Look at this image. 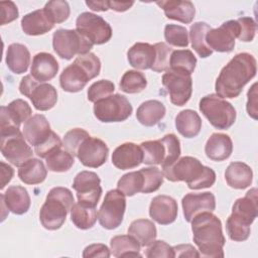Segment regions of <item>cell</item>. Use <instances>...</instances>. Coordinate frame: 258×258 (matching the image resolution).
I'll return each instance as SVG.
<instances>
[{
    "label": "cell",
    "instance_id": "obj_17",
    "mask_svg": "<svg viewBox=\"0 0 258 258\" xmlns=\"http://www.w3.org/2000/svg\"><path fill=\"white\" fill-rule=\"evenodd\" d=\"M100 183L101 179L97 173L88 170L79 172L73 181V188L77 191L78 202L96 207L102 195Z\"/></svg>",
    "mask_w": 258,
    "mask_h": 258
},
{
    "label": "cell",
    "instance_id": "obj_2",
    "mask_svg": "<svg viewBox=\"0 0 258 258\" xmlns=\"http://www.w3.org/2000/svg\"><path fill=\"white\" fill-rule=\"evenodd\" d=\"M191 231L194 242L202 257H224L223 247L226 243L221 220L212 214L204 212L192 218Z\"/></svg>",
    "mask_w": 258,
    "mask_h": 258
},
{
    "label": "cell",
    "instance_id": "obj_31",
    "mask_svg": "<svg viewBox=\"0 0 258 258\" xmlns=\"http://www.w3.org/2000/svg\"><path fill=\"white\" fill-rule=\"evenodd\" d=\"M6 64L8 69L17 75L27 71L30 63V52L28 48L21 43H11L6 50Z\"/></svg>",
    "mask_w": 258,
    "mask_h": 258
},
{
    "label": "cell",
    "instance_id": "obj_8",
    "mask_svg": "<svg viewBox=\"0 0 258 258\" xmlns=\"http://www.w3.org/2000/svg\"><path fill=\"white\" fill-rule=\"evenodd\" d=\"M200 111L217 129L226 130L236 120V110L233 105L217 94H210L203 97L199 104Z\"/></svg>",
    "mask_w": 258,
    "mask_h": 258
},
{
    "label": "cell",
    "instance_id": "obj_38",
    "mask_svg": "<svg viewBox=\"0 0 258 258\" xmlns=\"http://www.w3.org/2000/svg\"><path fill=\"white\" fill-rule=\"evenodd\" d=\"M211 28L210 24L202 21L195 22L189 28V40L191 42V46L203 58H206L213 53V50L207 45L205 40L206 34Z\"/></svg>",
    "mask_w": 258,
    "mask_h": 258
},
{
    "label": "cell",
    "instance_id": "obj_54",
    "mask_svg": "<svg viewBox=\"0 0 258 258\" xmlns=\"http://www.w3.org/2000/svg\"><path fill=\"white\" fill-rule=\"evenodd\" d=\"M256 87L257 84H253L252 87L250 88V90L248 91L247 97V105H246V109H247V113L250 117H252L253 119H257V92H256Z\"/></svg>",
    "mask_w": 258,
    "mask_h": 258
},
{
    "label": "cell",
    "instance_id": "obj_3",
    "mask_svg": "<svg viewBox=\"0 0 258 258\" xmlns=\"http://www.w3.org/2000/svg\"><path fill=\"white\" fill-rule=\"evenodd\" d=\"M162 172L170 181H185L190 189L211 187L216 181L215 171L192 156L178 158L172 165L162 169Z\"/></svg>",
    "mask_w": 258,
    "mask_h": 258
},
{
    "label": "cell",
    "instance_id": "obj_48",
    "mask_svg": "<svg viewBox=\"0 0 258 258\" xmlns=\"http://www.w3.org/2000/svg\"><path fill=\"white\" fill-rule=\"evenodd\" d=\"M90 135L89 133L82 129V128H74L68 131L64 134L63 141H62V147L69 151L72 155H76L79 146L82 144V142L88 138Z\"/></svg>",
    "mask_w": 258,
    "mask_h": 258
},
{
    "label": "cell",
    "instance_id": "obj_6",
    "mask_svg": "<svg viewBox=\"0 0 258 258\" xmlns=\"http://www.w3.org/2000/svg\"><path fill=\"white\" fill-rule=\"evenodd\" d=\"M75 204L72 191L62 186L51 188L39 212V221L46 230L59 229Z\"/></svg>",
    "mask_w": 258,
    "mask_h": 258
},
{
    "label": "cell",
    "instance_id": "obj_13",
    "mask_svg": "<svg viewBox=\"0 0 258 258\" xmlns=\"http://www.w3.org/2000/svg\"><path fill=\"white\" fill-rule=\"evenodd\" d=\"M125 210V195L118 188L109 190L106 194L103 204L98 212V220L100 225L107 230L118 228L123 221Z\"/></svg>",
    "mask_w": 258,
    "mask_h": 258
},
{
    "label": "cell",
    "instance_id": "obj_11",
    "mask_svg": "<svg viewBox=\"0 0 258 258\" xmlns=\"http://www.w3.org/2000/svg\"><path fill=\"white\" fill-rule=\"evenodd\" d=\"M19 92L29 98L33 107L38 111L50 110L57 101L56 89L50 84L36 81L31 75H27L21 79Z\"/></svg>",
    "mask_w": 258,
    "mask_h": 258
},
{
    "label": "cell",
    "instance_id": "obj_43",
    "mask_svg": "<svg viewBox=\"0 0 258 258\" xmlns=\"http://www.w3.org/2000/svg\"><path fill=\"white\" fill-rule=\"evenodd\" d=\"M42 9L47 18L53 24L64 22L69 18L71 13L69 3L63 0L48 1Z\"/></svg>",
    "mask_w": 258,
    "mask_h": 258
},
{
    "label": "cell",
    "instance_id": "obj_53",
    "mask_svg": "<svg viewBox=\"0 0 258 258\" xmlns=\"http://www.w3.org/2000/svg\"><path fill=\"white\" fill-rule=\"evenodd\" d=\"M111 253L109 248L104 244H92L87 246L84 249L83 257L90 258V257H110Z\"/></svg>",
    "mask_w": 258,
    "mask_h": 258
},
{
    "label": "cell",
    "instance_id": "obj_44",
    "mask_svg": "<svg viewBox=\"0 0 258 258\" xmlns=\"http://www.w3.org/2000/svg\"><path fill=\"white\" fill-rule=\"evenodd\" d=\"M164 38L172 46L186 47L188 45V32L183 26L166 24L164 27Z\"/></svg>",
    "mask_w": 258,
    "mask_h": 258
},
{
    "label": "cell",
    "instance_id": "obj_33",
    "mask_svg": "<svg viewBox=\"0 0 258 258\" xmlns=\"http://www.w3.org/2000/svg\"><path fill=\"white\" fill-rule=\"evenodd\" d=\"M164 105L157 100H148L143 102L136 111L137 120L146 127L156 125L165 115Z\"/></svg>",
    "mask_w": 258,
    "mask_h": 258
},
{
    "label": "cell",
    "instance_id": "obj_49",
    "mask_svg": "<svg viewBox=\"0 0 258 258\" xmlns=\"http://www.w3.org/2000/svg\"><path fill=\"white\" fill-rule=\"evenodd\" d=\"M145 255L148 258H155V257L173 258V257H175L173 247L169 246L166 242L161 241V240H157V241L154 240L146 249Z\"/></svg>",
    "mask_w": 258,
    "mask_h": 258
},
{
    "label": "cell",
    "instance_id": "obj_25",
    "mask_svg": "<svg viewBox=\"0 0 258 258\" xmlns=\"http://www.w3.org/2000/svg\"><path fill=\"white\" fill-rule=\"evenodd\" d=\"M1 204L15 215H23L29 210L30 197L25 187L11 185L1 195Z\"/></svg>",
    "mask_w": 258,
    "mask_h": 258
},
{
    "label": "cell",
    "instance_id": "obj_9",
    "mask_svg": "<svg viewBox=\"0 0 258 258\" xmlns=\"http://www.w3.org/2000/svg\"><path fill=\"white\" fill-rule=\"evenodd\" d=\"M0 147L2 155L8 162L18 167L33 154L19 128L0 129Z\"/></svg>",
    "mask_w": 258,
    "mask_h": 258
},
{
    "label": "cell",
    "instance_id": "obj_35",
    "mask_svg": "<svg viewBox=\"0 0 258 258\" xmlns=\"http://www.w3.org/2000/svg\"><path fill=\"white\" fill-rule=\"evenodd\" d=\"M128 235L132 236L141 247H147L155 240L157 231L152 221L147 219H138L130 224L128 228Z\"/></svg>",
    "mask_w": 258,
    "mask_h": 258
},
{
    "label": "cell",
    "instance_id": "obj_56",
    "mask_svg": "<svg viewBox=\"0 0 258 258\" xmlns=\"http://www.w3.org/2000/svg\"><path fill=\"white\" fill-rule=\"evenodd\" d=\"M0 165H1V185H0V188L3 189L5 187V185L12 179L13 177V174H14V170L13 168L6 164L5 162L1 161L0 162Z\"/></svg>",
    "mask_w": 258,
    "mask_h": 258
},
{
    "label": "cell",
    "instance_id": "obj_7",
    "mask_svg": "<svg viewBox=\"0 0 258 258\" xmlns=\"http://www.w3.org/2000/svg\"><path fill=\"white\" fill-rule=\"evenodd\" d=\"M143 152V163L148 165H161L164 169L172 165L180 155V142L170 133L161 139L148 140L140 144Z\"/></svg>",
    "mask_w": 258,
    "mask_h": 258
},
{
    "label": "cell",
    "instance_id": "obj_21",
    "mask_svg": "<svg viewBox=\"0 0 258 258\" xmlns=\"http://www.w3.org/2000/svg\"><path fill=\"white\" fill-rule=\"evenodd\" d=\"M178 207L176 201L165 195H159L152 199L149 206V216L159 225H169L177 217Z\"/></svg>",
    "mask_w": 258,
    "mask_h": 258
},
{
    "label": "cell",
    "instance_id": "obj_42",
    "mask_svg": "<svg viewBox=\"0 0 258 258\" xmlns=\"http://www.w3.org/2000/svg\"><path fill=\"white\" fill-rule=\"evenodd\" d=\"M147 86L145 76L138 71H127L121 78L120 89L127 94H136L142 92Z\"/></svg>",
    "mask_w": 258,
    "mask_h": 258
},
{
    "label": "cell",
    "instance_id": "obj_57",
    "mask_svg": "<svg viewBox=\"0 0 258 258\" xmlns=\"http://www.w3.org/2000/svg\"><path fill=\"white\" fill-rule=\"evenodd\" d=\"M134 4L133 1L127 2H120V1H109V9H112L117 12H123L128 10Z\"/></svg>",
    "mask_w": 258,
    "mask_h": 258
},
{
    "label": "cell",
    "instance_id": "obj_10",
    "mask_svg": "<svg viewBox=\"0 0 258 258\" xmlns=\"http://www.w3.org/2000/svg\"><path fill=\"white\" fill-rule=\"evenodd\" d=\"M52 47L59 57L72 59L89 53L93 44L77 29H57L52 35Z\"/></svg>",
    "mask_w": 258,
    "mask_h": 258
},
{
    "label": "cell",
    "instance_id": "obj_23",
    "mask_svg": "<svg viewBox=\"0 0 258 258\" xmlns=\"http://www.w3.org/2000/svg\"><path fill=\"white\" fill-rule=\"evenodd\" d=\"M51 132L47 119L41 114H35L25 121L22 131L26 141L34 147L43 143Z\"/></svg>",
    "mask_w": 258,
    "mask_h": 258
},
{
    "label": "cell",
    "instance_id": "obj_47",
    "mask_svg": "<svg viewBox=\"0 0 258 258\" xmlns=\"http://www.w3.org/2000/svg\"><path fill=\"white\" fill-rule=\"evenodd\" d=\"M115 90V85L109 80H100L93 83L87 92L88 100L90 102H97L113 94Z\"/></svg>",
    "mask_w": 258,
    "mask_h": 258
},
{
    "label": "cell",
    "instance_id": "obj_40",
    "mask_svg": "<svg viewBox=\"0 0 258 258\" xmlns=\"http://www.w3.org/2000/svg\"><path fill=\"white\" fill-rule=\"evenodd\" d=\"M75 162L74 155H72L62 147H59L52 151L45 158L47 169L54 172H64L71 169Z\"/></svg>",
    "mask_w": 258,
    "mask_h": 258
},
{
    "label": "cell",
    "instance_id": "obj_15",
    "mask_svg": "<svg viewBox=\"0 0 258 258\" xmlns=\"http://www.w3.org/2000/svg\"><path fill=\"white\" fill-rule=\"evenodd\" d=\"M162 85L169 94L170 102L175 106L185 105L191 97L192 80L189 75L168 69L162 76Z\"/></svg>",
    "mask_w": 258,
    "mask_h": 258
},
{
    "label": "cell",
    "instance_id": "obj_41",
    "mask_svg": "<svg viewBox=\"0 0 258 258\" xmlns=\"http://www.w3.org/2000/svg\"><path fill=\"white\" fill-rule=\"evenodd\" d=\"M144 184V178L142 172L132 171L125 173L120 177L117 182V188L120 189L125 196L132 197L137 192H141Z\"/></svg>",
    "mask_w": 258,
    "mask_h": 258
},
{
    "label": "cell",
    "instance_id": "obj_1",
    "mask_svg": "<svg viewBox=\"0 0 258 258\" xmlns=\"http://www.w3.org/2000/svg\"><path fill=\"white\" fill-rule=\"evenodd\" d=\"M257 72L255 57L247 52L237 53L220 72L215 90L218 96L226 99L238 97L246 84Z\"/></svg>",
    "mask_w": 258,
    "mask_h": 258
},
{
    "label": "cell",
    "instance_id": "obj_55",
    "mask_svg": "<svg viewBox=\"0 0 258 258\" xmlns=\"http://www.w3.org/2000/svg\"><path fill=\"white\" fill-rule=\"evenodd\" d=\"M175 257H200V253L190 244H180L173 247Z\"/></svg>",
    "mask_w": 258,
    "mask_h": 258
},
{
    "label": "cell",
    "instance_id": "obj_26",
    "mask_svg": "<svg viewBox=\"0 0 258 258\" xmlns=\"http://www.w3.org/2000/svg\"><path fill=\"white\" fill-rule=\"evenodd\" d=\"M156 4L164 11L167 18L177 20L181 23H190L196 14L195 5L190 1L181 0H167V1H157Z\"/></svg>",
    "mask_w": 258,
    "mask_h": 258
},
{
    "label": "cell",
    "instance_id": "obj_28",
    "mask_svg": "<svg viewBox=\"0 0 258 258\" xmlns=\"http://www.w3.org/2000/svg\"><path fill=\"white\" fill-rule=\"evenodd\" d=\"M127 59L134 69H151L155 60L154 45L147 42H136L127 51Z\"/></svg>",
    "mask_w": 258,
    "mask_h": 258
},
{
    "label": "cell",
    "instance_id": "obj_45",
    "mask_svg": "<svg viewBox=\"0 0 258 258\" xmlns=\"http://www.w3.org/2000/svg\"><path fill=\"white\" fill-rule=\"evenodd\" d=\"M140 171L142 172L144 178V184L142 191L143 194H150L156 191L160 185L163 183V172L156 166L151 167H144L141 168Z\"/></svg>",
    "mask_w": 258,
    "mask_h": 258
},
{
    "label": "cell",
    "instance_id": "obj_29",
    "mask_svg": "<svg viewBox=\"0 0 258 258\" xmlns=\"http://www.w3.org/2000/svg\"><path fill=\"white\" fill-rule=\"evenodd\" d=\"M225 179L229 186L236 189H244L251 185L253 171L248 164L234 161L228 165L225 171Z\"/></svg>",
    "mask_w": 258,
    "mask_h": 258
},
{
    "label": "cell",
    "instance_id": "obj_19",
    "mask_svg": "<svg viewBox=\"0 0 258 258\" xmlns=\"http://www.w3.org/2000/svg\"><path fill=\"white\" fill-rule=\"evenodd\" d=\"M32 110L28 103L22 99H16L7 106L0 108V129L19 128L22 122L30 118Z\"/></svg>",
    "mask_w": 258,
    "mask_h": 258
},
{
    "label": "cell",
    "instance_id": "obj_37",
    "mask_svg": "<svg viewBox=\"0 0 258 258\" xmlns=\"http://www.w3.org/2000/svg\"><path fill=\"white\" fill-rule=\"evenodd\" d=\"M114 257H141L139 243L130 235L115 236L110 241Z\"/></svg>",
    "mask_w": 258,
    "mask_h": 258
},
{
    "label": "cell",
    "instance_id": "obj_51",
    "mask_svg": "<svg viewBox=\"0 0 258 258\" xmlns=\"http://www.w3.org/2000/svg\"><path fill=\"white\" fill-rule=\"evenodd\" d=\"M59 147H62V142L59 136L52 131L49 137L43 143L34 147V152L40 158H46L48 154Z\"/></svg>",
    "mask_w": 258,
    "mask_h": 258
},
{
    "label": "cell",
    "instance_id": "obj_36",
    "mask_svg": "<svg viewBox=\"0 0 258 258\" xmlns=\"http://www.w3.org/2000/svg\"><path fill=\"white\" fill-rule=\"evenodd\" d=\"M97 210L95 206L78 202L71 210V220L81 230L91 229L97 221Z\"/></svg>",
    "mask_w": 258,
    "mask_h": 258
},
{
    "label": "cell",
    "instance_id": "obj_32",
    "mask_svg": "<svg viewBox=\"0 0 258 258\" xmlns=\"http://www.w3.org/2000/svg\"><path fill=\"white\" fill-rule=\"evenodd\" d=\"M175 128L183 137L194 138L202 129V119L194 110H182L175 117Z\"/></svg>",
    "mask_w": 258,
    "mask_h": 258
},
{
    "label": "cell",
    "instance_id": "obj_39",
    "mask_svg": "<svg viewBox=\"0 0 258 258\" xmlns=\"http://www.w3.org/2000/svg\"><path fill=\"white\" fill-rule=\"evenodd\" d=\"M197 58L189 49L173 50L169 59V69L185 75H191L196 69Z\"/></svg>",
    "mask_w": 258,
    "mask_h": 258
},
{
    "label": "cell",
    "instance_id": "obj_52",
    "mask_svg": "<svg viewBox=\"0 0 258 258\" xmlns=\"http://www.w3.org/2000/svg\"><path fill=\"white\" fill-rule=\"evenodd\" d=\"M1 5V25H5L17 19L18 9L12 1H3Z\"/></svg>",
    "mask_w": 258,
    "mask_h": 258
},
{
    "label": "cell",
    "instance_id": "obj_24",
    "mask_svg": "<svg viewBox=\"0 0 258 258\" xmlns=\"http://www.w3.org/2000/svg\"><path fill=\"white\" fill-rule=\"evenodd\" d=\"M58 62L48 52H38L33 56L30 75L38 82L45 83L53 79L58 72Z\"/></svg>",
    "mask_w": 258,
    "mask_h": 258
},
{
    "label": "cell",
    "instance_id": "obj_14",
    "mask_svg": "<svg viewBox=\"0 0 258 258\" xmlns=\"http://www.w3.org/2000/svg\"><path fill=\"white\" fill-rule=\"evenodd\" d=\"M76 29L93 45L104 44L112 37L110 24L92 12L81 13L76 20Z\"/></svg>",
    "mask_w": 258,
    "mask_h": 258
},
{
    "label": "cell",
    "instance_id": "obj_12",
    "mask_svg": "<svg viewBox=\"0 0 258 258\" xmlns=\"http://www.w3.org/2000/svg\"><path fill=\"white\" fill-rule=\"evenodd\" d=\"M132 111L133 108L128 99L120 94H112L94 103L95 117L104 123L125 121Z\"/></svg>",
    "mask_w": 258,
    "mask_h": 258
},
{
    "label": "cell",
    "instance_id": "obj_18",
    "mask_svg": "<svg viewBox=\"0 0 258 258\" xmlns=\"http://www.w3.org/2000/svg\"><path fill=\"white\" fill-rule=\"evenodd\" d=\"M108 153L109 148L103 140L89 136L79 146L76 156L83 165L97 168L106 162Z\"/></svg>",
    "mask_w": 258,
    "mask_h": 258
},
{
    "label": "cell",
    "instance_id": "obj_34",
    "mask_svg": "<svg viewBox=\"0 0 258 258\" xmlns=\"http://www.w3.org/2000/svg\"><path fill=\"white\" fill-rule=\"evenodd\" d=\"M47 169L43 162L37 158H29L19 166L18 177L26 184H38L44 181Z\"/></svg>",
    "mask_w": 258,
    "mask_h": 258
},
{
    "label": "cell",
    "instance_id": "obj_27",
    "mask_svg": "<svg viewBox=\"0 0 258 258\" xmlns=\"http://www.w3.org/2000/svg\"><path fill=\"white\" fill-rule=\"evenodd\" d=\"M233 152V142L229 135L213 133L205 145V153L214 161H223L230 157Z\"/></svg>",
    "mask_w": 258,
    "mask_h": 258
},
{
    "label": "cell",
    "instance_id": "obj_22",
    "mask_svg": "<svg viewBox=\"0 0 258 258\" xmlns=\"http://www.w3.org/2000/svg\"><path fill=\"white\" fill-rule=\"evenodd\" d=\"M143 161V152L140 145L126 142L119 145L112 154V163L121 170L131 169L140 165Z\"/></svg>",
    "mask_w": 258,
    "mask_h": 258
},
{
    "label": "cell",
    "instance_id": "obj_30",
    "mask_svg": "<svg viewBox=\"0 0 258 258\" xmlns=\"http://www.w3.org/2000/svg\"><path fill=\"white\" fill-rule=\"evenodd\" d=\"M54 24L47 18L43 9H37L24 15L21 28L27 35H41L53 28Z\"/></svg>",
    "mask_w": 258,
    "mask_h": 258
},
{
    "label": "cell",
    "instance_id": "obj_16",
    "mask_svg": "<svg viewBox=\"0 0 258 258\" xmlns=\"http://www.w3.org/2000/svg\"><path fill=\"white\" fill-rule=\"evenodd\" d=\"M239 26L237 20H228L218 28H211L205 37L207 45L214 51L230 52L235 46Z\"/></svg>",
    "mask_w": 258,
    "mask_h": 258
},
{
    "label": "cell",
    "instance_id": "obj_46",
    "mask_svg": "<svg viewBox=\"0 0 258 258\" xmlns=\"http://www.w3.org/2000/svg\"><path fill=\"white\" fill-rule=\"evenodd\" d=\"M155 60L151 70L155 73L166 72L169 69V59L173 49L164 42H157L154 44Z\"/></svg>",
    "mask_w": 258,
    "mask_h": 258
},
{
    "label": "cell",
    "instance_id": "obj_58",
    "mask_svg": "<svg viewBox=\"0 0 258 258\" xmlns=\"http://www.w3.org/2000/svg\"><path fill=\"white\" fill-rule=\"evenodd\" d=\"M87 6L94 11H107L109 9V1H86Z\"/></svg>",
    "mask_w": 258,
    "mask_h": 258
},
{
    "label": "cell",
    "instance_id": "obj_20",
    "mask_svg": "<svg viewBox=\"0 0 258 258\" xmlns=\"http://www.w3.org/2000/svg\"><path fill=\"white\" fill-rule=\"evenodd\" d=\"M183 216L186 222L204 212H213L216 209V199L214 194L205 191L201 194H186L181 201Z\"/></svg>",
    "mask_w": 258,
    "mask_h": 258
},
{
    "label": "cell",
    "instance_id": "obj_5",
    "mask_svg": "<svg viewBox=\"0 0 258 258\" xmlns=\"http://www.w3.org/2000/svg\"><path fill=\"white\" fill-rule=\"evenodd\" d=\"M100 71L101 61L96 54L89 52L79 55L73 63L61 72L59 85L66 92H80L86 87L90 80L99 76Z\"/></svg>",
    "mask_w": 258,
    "mask_h": 258
},
{
    "label": "cell",
    "instance_id": "obj_4",
    "mask_svg": "<svg viewBox=\"0 0 258 258\" xmlns=\"http://www.w3.org/2000/svg\"><path fill=\"white\" fill-rule=\"evenodd\" d=\"M257 188L253 187L243 198L236 200L232 214L226 222V230L231 240L242 242L250 236V226L257 218Z\"/></svg>",
    "mask_w": 258,
    "mask_h": 258
},
{
    "label": "cell",
    "instance_id": "obj_50",
    "mask_svg": "<svg viewBox=\"0 0 258 258\" xmlns=\"http://www.w3.org/2000/svg\"><path fill=\"white\" fill-rule=\"evenodd\" d=\"M239 26L238 39L244 42L252 41L256 34V22L251 17H240L236 19Z\"/></svg>",
    "mask_w": 258,
    "mask_h": 258
}]
</instances>
